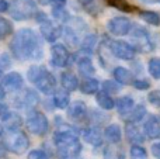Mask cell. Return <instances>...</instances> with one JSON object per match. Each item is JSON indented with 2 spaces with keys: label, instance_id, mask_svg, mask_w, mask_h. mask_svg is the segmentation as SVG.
<instances>
[{
  "label": "cell",
  "instance_id": "ba28073f",
  "mask_svg": "<svg viewBox=\"0 0 160 159\" xmlns=\"http://www.w3.org/2000/svg\"><path fill=\"white\" fill-rule=\"evenodd\" d=\"M110 48L112 51L114 56H117L118 59L131 61L135 56V48L125 41H112L110 44Z\"/></svg>",
  "mask_w": 160,
  "mask_h": 159
},
{
  "label": "cell",
  "instance_id": "8992f818",
  "mask_svg": "<svg viewBox=\"0 0 160 159\" xmlns=\"http://www.w3.org/2000/svg\"><path fill=\"white\" fill-rule=\"evenodd\" d=\"M34 83H35L37 89H38L39 92L45 93V95H49V93H52L56 87V79L52 73L48 72V70L44 68Z\"/></svg>",
  "mask_w": 160,
  "mask_h": 159
},
{
  "label": "cell",
  "instance_id": "c3c4849f",
  "mask_svg": "<svg viewBox=\"0 0 160 159\" xmlns=\"http://www.w3.org/2000/svg\"><path fill=\"white\" fill-rule=\"evenodd\" d=\"M2 134H3V127L0 126V135H2Z\"/></svg>",
  "mask_w": 160,
  "mask_h": 159
},
{
  "label": "cell",
  "instance_id": "f6af8a7d",
  "mask_svg": "<svg viewBox=\"0 0 160 159\" xmlns=\"http://www.w3.org/2000/svg\"><path fill=\"white\" fill-rule=\"evenodd\" d=\"M39 3H42V4H48V3L51 2V0H38Z\"/></svg>",
  "mask_w": 160,
  "mask_h": 159
},
{
  "label": "cell",
  "instance_id": "52a82bcc",
  "mask_svg": "<svg viewBox=\"0 0 160 159\" xmlns=\"http://www.w3.org/2000/svg\"><path fill=\"white\" fill-rule=\"evenodd\" d=\"M107 28L114 35H127L132 30V23L127 17H114L108 21Z\"/></svg>",
  "mask_w": 160,
  "mask_h": 159
},
{
  "label": "cell",
  "instance_id": "7dc6e473",
  "mask_svg": "<svg viewBox=\"0 0 160 159\" xmlns=\"http://www.w3.org/2000/svg\"><path fill=\"white\" fill-rule=\"evenodd\" d=\"M2 80H3V72L0 70V82H2Z\"/></svg>",
  "mask_w": 160,
  "mask_h": 159
},
{
  "label": "cell",
  "instance_id": "8d00e7d4",
  "mask_svg": "<svg viewBox=\"0 0 160 159\" xmlns=\"http://www.w3.org/2000/svg\"><path fill=\"white\" fill-rule=\"evenodd\" d=\"M52 11H53V17L55 18L62 20V21L68 20V11L65 8H52Z\"/></svg>",
  "mask_w": 160,
  "mask_h": 159
},
{
  "label": "cell",
  "instance_id": "603a6c76",
  "mask_svg": "<svg viewBox=\"0 0 160 159\" xmlns=\"http://www.w3.org/2000/svg\"><path fill=\"white\" fill-rule=\"evenodd\" d=\"M98 80L93 78H87L86 80H83V83L80 85V90H82L84 95H94V93L98 90Z\"/></svg>",
  "mask_w": 160,
  "mask_h": 159
},
{
  "label": "cell",
  "instance_id": "484cf974",
  "mask_svg": "<svg viewBox=\"0 0 160 159\" xmlns=\"http://www.w3.org/2000/svg\"><path fill=\"white\" fill-rule=\"evenodd\" d=\"M79 3L88 14H91V16H97V14L101 11L100 3L97 2V0H79Z\"/></svg>",
  "mask_w": 160,
  "mask_h": 159
},
{
  "label": "cell",
  "instance_id": "f1b7e54d",
  "mask_svg": "<svg viewBox=\"0 0 160 159\" xmlns=\"http://www.w3.org/2000/svg\"><path fill=\"white\" fill-rule=\"evenodd\" d=\"M96 42H97V37L94 35V34H90V35H87L84 39H83L82 42V51H84V52H93L94 47H96Z\"/></svg>",
  "mask_w": 160,
  "mask_h": 159
},
{
  "label": "cell",
  "instance_id": "74e56055",
  "mask_svg": "<svg viewBox=\"0 0 160 159\" xmlns=\"http://www.w3.org/2000/svg\"><path fill=\"white\" fill-rule=\"evenodd\" d=\"M133 86L139 90H146V89H149L150 85H149V82L145 80V79H138V80L133 82Z\"/></svg>",
  "mask_w": 160,
  "mask_h": 159
},
{
  "label": "cell",
  "instance_id": "1f68e13d",
  "mask_svg": "<svg viewBox=\"0 0 160 159\" xmlns=\"http://www.w3.org/2000/svg\"><path fill=\"white\" fill-rule=\"evenodd\" d=\"M6 123H7V128L10 130V131H18L20 127H21V118L17 114H11L10 113V115H8V118L6 120Z\"/></svg>",
  "mask_w": 160,
  "mask_h": 159
},
{
  "label": "cell",
  "instance_id": "277c9868",
  "mask_svg": "<svg viewBox=\"0 0 160 159\" xmlns=\"http://www.w3.org/2000/svg\"><path fill=\"white\" fill-rule=\"evenodd\" d=\"M38 21L41 24V34L48 42H55L59 37L62 35V28L58 24H53L45 14L39 13L38 16Z\"/></svg>",
  "mask_w": 160,
  "mask_h": 159
},
{
  "label": "cell",
  "instance_id": "7a4b0ae2",
  "mask_svg": "<svg viewBox=\"0 0 160 159\" xmlns=\"http://www.w3.org/2000/svg\"><path fill=\"white\" fill-rule=\"evenodd\" d=\"M53 141H55V145L58 146V152L62 159H73L82 151V145L78 140V135L69 128L56 131Z\"/></svg>",
  "mask_w": 160,
  "mask_h": 159
},
{
  "label": "cell",
  "instance_id": "60d3db41",
  "mask_svg": "<svg viewBox=\"0 0 160 159\" xmlns=\"http://www.w3.org/2000/svg\"><path fill=\"white\" fill-rule=\"evenodd\" d=\"M52 2V8H65L66 0H51Z\"/></svg>",
  "mask_w": 160,
  "mask_h": 159
},
{
  "label": "cell",
  "instance_id": "30bf717a",
  "mask_svg": "<svg viewBox=\"0 0 160 159\" xmlns=\"http://www.w3.org/2000/svg\"><path fill=\"white\" fill-rule=\"evenodd\" d=\"M51 54H52V64L55 66L59 68H65L70 61V55L69 51L61 44H55L51 49Z\"/></svg>",
  "mask_w": 160,
  "mask_h": 159
},
{
  "label": "cell",
  "instance_id": "d4e9b609",
  "mask_svg": "<svg viewBox=\"0 0 160 159\" xmlns=\"http://www.w3.org/2000/svg\"><path fill=\"white\" fill-rule=\"evenodd\" d=\"M145 115H146V107L141 104V106L133 107V109L128 113V121H129V123H133V124L139 123Z\"/></svg>",
  "mask_w": 160,
  "mask_h": 159
},
{
  "label": "cell",
  "instance_id": "4fadbf2b",
  "mask_svg": "<svg viewBox=\"0 0 160 159\" xmlns=\"http://www.w3.org/2000/svg\"><path fill=\"white\" fill-rule=\"evenodd\" d=\"M125 134H127L128 141H129L131 144H133V145H141V144L145 141L143 134H142L141 130H139L133 123H129L127 126V128H125Z\"/></svg>",
  "mask_w": 160,
  "mask_h": 159
},
{
  "label": "cell",
  "instance_id": "7c38bea8",
  "mask_svg": "<svg viewBox=\"0 0 160 159\" xmlns=\"http://www.w3.org/2000/svg\"><path fill=\"white\" fill-rule=\"evenodd\" d=\"M143 131L145 135L150 140H156V138H160V121L158 117L152 115L149 120L145 123L143 126Z\"/></svg>",
  "mask_w": 160,
  "mask_h": 159
},
{
  "label": "cell",
  "instance_id": "83f0119b",
  "mask_svg": "<svg viewBox=\"0 0 160 159\" xmlns=\"http://www.w3.org/2000/svg\"><path fill=\"white\" fill-rule=\"evenodd\" d=\"M141 18L150 25H159L160 24V14L158 11H142Z\"/></svg>",
  "mask_w": 160,
  "mask_h": 159
},
{
  "label": "cell",
  "instance_id": "d590c367",
  "mask_svg": "<svg viewBox=\"0 0 160 159\" xmlns=\"http://www.w3.org/2000/svg\"><path fill=\"white\" fill-rule=\"evenodd\" d=\"M148 100L155 107H160V90H153L148 95Z\"/></svg>",
  "mask_w": 160,
  "mask_h": 159
},
{
  "label": "cell",
  "instance_id": "e0dca14e",
  "mask_svg": "<svg viewBox=\"0 0 160 159\" xmlns=\"http://www.w3.org/2000/svg\"><path fill=\"white\" fill-rule=\"evenodd\" d=\"M61 83L63 86L65 90L68 92H73V90L78 89L79 86V80L76 78V75H73L72 72H63L61 76Z\"/></svg>",
  "mask_w": 160,
  "mask_h": 159
},
{
  "label": "cell",
  "instance_id": "ab89813d",
  "mask_svg": "<svg viewBox=\"0 0 160 159\" xmlns=\"http://www.w3.org/2000/svg\"><path fill=\"white\" fill-rule=\"evenodd\" d=\"M10 113H8V107L4 103H0V120H7Z\"/></svg>",
  "mask_w": 160,
  "mask_h": 159
},
{
  "label": "cell",
  "instance_id": "44dd1931",
  "mask_svg": "<svg viewBox=\"0 0 160 159\" xmlns=\"http://www.w3.org/2000/svg\"><path fill=\"white\" fill-rule=\"evenodd\" d=\"M78 66H79L80 73H83V75H86V76H91L94 72H96L93 62H91V59L88 58V56L80 58L78 61Z\"/></svg>",
  "mask_w": 160,
  "mask_h": 159
},
{
  "label": "cell",
  "instance_id": "4316f807",
  "mask_svg": "<svg viewBox=\"0 0 160 159\" xmlns=\"http://www.w3.org/2000/svg\"><path fill=\"white\" fill-rule=\"evenodd\" d=\"M107 4H110L111 7L117 8L119 11H124V13H129L133 10V7L127 2V0H105Z\"/></svg>",
  "mask_w": 160,
  "mask_h": 159
},
{
  "label": "cell",
  "instance_id": "bcb514c9",
  "mask_svg": "<svg viewBox=\"0 0 160 159\" xmlns=\"http://www.w3.org/2000/svg\"><path fill=\"white\" fill-rule=\"evenodd\" d=\"M3 97H4V90L0 89V99H3Z\"/></svg>",
  "mask_w": 160,
  "mask_h": 159
},
{
  "label": "cell",
  "instance_id": "9a60e30c",
  "mask_svg": "<svg viewBox=\"0 0 160 159\" xmlns=\"http://www.w3.org/2000/svg\"><path fill=\"white\" fill-rule=\"evenodd\" d=\"M3 85L6 89L8 90H18L22 86V78L20 73L17 72H10L3 78Z\"/></svg>",
  "mask_w": 160,
  "mask_h": 159
},
{
  "label": "cell",
  "instance_id": "5bb4252c",
  "mask_svg": "<svg viewBox=\"0 0 160 159\" xmlns=\"http://www.w3.org/2000/svg\"><path fill=\"white\" fill-rule=\"evenodd\" d=\"M83 138L86 140V142H88L93 146H100L102 144V134L98 128H87L83 131Z\"/></svg>",
  "mask_w": 160,
  "mask_h": 159
},
{
  "label": "cell",
  "instance_id": "ee69618b",
  "mask_svg": "<svg viewBox=\"0 0 160 159\" xmlns=\"http://www.w3.org/2000/svg\"><path fill=\"white\" fill-rule=\"evenodd\" d=\"M143 3H160V0H142Z\"/></svg>",
  "mask_w": 160,
  "mask_h": 159
},
{
  "label": "cell",
  "instance_id": "b9f144b4",
  "mask_svg": "<svg viewBox=\"0 0 160 159\" xmlns=\"http://www.w3.org/2000/svg\"><path fill=\"white\" fill-rule=\"evenodd\" d=\"M152 154L155 158L160 159V142H156L152 145Z\"/></svg>",
  "mask_w": 160,
  "mask_h": 159
},
{
  "label": "cell",
  "instance_id": "cb8c5ba5",
  "mask_svg": "<svg viewBox=\"0 0 160 159\" xmlns=\"http://www.w3.org/2000/svg\"><path fill=\"white\" fill-rule=\"evenodd\" d=\"M70 103V97L68 95V92L65 90H59L53 95V104H55L58 109H66Z\"/></svg>",
  "mask_w": 160,
  "mask_h": 159
},
{
  "label": "cell",
  "instance_id": "d6a6232c",
  "mask_svg": "<svg viewBox=\"0 0 160 159\" xmlns=\"http://www.w3.org/2000/svg\"><path fill=\"white\" fill-rule=\"evenodd\" d=\"M131 158L132 159H148V152L145 151V148H142L141 145H133L131 148Z\"/></svg>",
  "mask_w": 160,
  "mask_h": 159
},
{
  "label": "cell",
  "instance_id": "836d02e7",
  "mask_svg": "<svg viewBox=\"0 0 160 159\" xmlns=\"http://www.w3.org/2000/svg\"><path fill=\"white\" fill-rule=\"evenodd\" d=\"M105 159H124V152L117 148H108L104 152Z\"/></svg>",
  "mask_w": 160,
  "mask_h": 159
},
{
  "label": "cell",
  "instance_id": "ac0fdd59",
  "mask_svg": "<svg viewBox=\"0 0 160 159\" xmlns=\"http://www.w3.org/2000/svg\"><path fill=\"white\" fill-rule=\"evenodd\" d=\"M104 135H105V138H107L111 144H117V142H119V141H121L122 132H121L119 126H117V124H111V126H108L107 128H105Z\"/></svg>",
  "mask_w": 160,
  "mask_h": 159
},
{
  "label": "cell",
  "instance_id": "8fae6325",
  "mask_svg": "<svg viewBox=\"0 0 160 159\" xmlns=\"http://www.w3.org/2000/svg\"><path fill=\"white\" fill-rule=\"evenodd\" d=\"M28 146H30V140H28V137L24 132H18L16 137H13V140L10 142V149L13 152H16V154L25 152L28 149Z\"/></svg>",
  "mask_w": 160,
  "mask_h": 159
},
{
  "label": "cell",
  "instance_id": "6da1fadb",
  "mask_svg": "<svg viewBox=\"0 0 160 159\" xmlns=\"http://www.w3.org/2000/svg\"><path fill=\"white\" fill-rule=\"evenodd\" d=\"M11 52L17 59H41L42 58V47L39 38L32 30L22 28L17 31L11 41Z\"/></svg>",
  "mask_w": 160,
  "mask_h": 159
},
{
  "label": "cell",
  "instance_id": "4dcf8cb0",
  "mask_svg": "<svg viewBox=\"0 0 160 159\" xmlns=\"http://www.w3.org/2000/svg\"><path fill=\"white\" fill-rule=\"evenodd\" d=\"M149 73L155 79H160V58H152L148 64Z\"/></svg>",
  "mask_w": 160,
  "mask_h": 159
},
{
  "label": "cell",
  "instance_id": "7bdbcfd3",
  "mask_svg": "<svg viewBox=\"0 0 160 159\" xmlns=\"http://www.w3.org/2000/svg\"><path fill=\"white\" fill-rule=\"evenodd\" d=\"M8 7H10L8 2H6V0H0V13H3V11H7Z\"/></svg>",
  "mask_w": 160,
  "mask_h": 159
},
{
  "label": "cell",
  "instance_id": "ffe728a7",
  "mask_svg": "<svg viewBox=\"0 0 160 159\" xmlns=\"http://www.w3.org/2000/svg\"><path fill=\"white\" fill-rule=\"evenodd\" d=\"M115 106L118 109L119 114H128L131 110L133 109V99L129 96H124V97H119L115 101Z\"/></svg>",
  "mask_w": 160,
  "mask_h": 159
},
{
  "label": "cell",
  "instance_id": "7402d4cb",
  "mask_svg": "<svg viewBox=\"0 0 160 159\" xmlns=\"http://www.w3.org/2000/svg\"><path fill=\"white\" fill-rule=\"evenodd\" d=\"M97 103H98V106L104 110H111L115 107V101L112 100V97H111L107 92L97 93Z\"/></svg>",
  "mask_w": 160,
  "mask_h": 159
},
{
  "label": "cell",
  "instance_id": "d6986e66",
  "mask_svg": "<svg viewBox=\"0 0 160 159\" xmlns=\"http://www.w3.org/2000/svg\"><path fill=\"white\" fill-rule=\"evenodd\" d=\"M114 78L121 85H129L131 82H132V75H131V72L127 68H122V66H117L115 69H114Z\"/></svg>",
  "mask_w": 160,
  "mask_h": 159
},
{
  "label": "cell",
  "instance_id": "f35d334b",
  "mask_svg": "<svg viewBox=\"0 0 160 159\" xmlns=\"http://www.w3.org/2000/svg\"><path fill=\"white\" fill-rule=\"evenodd\" d=\"M28 159H48V155L45 154L44 151H32L30 152V155H28Z\"/></svg>",
  "mask_w": 160,
  "mask_h": 159
},
{
  "label": "cell",
  "instance_id": "5b68a950",
  "mask_svg": "<svg viewBox=\"0 0 160 159\" xmlns=\"http://www.w3.org/2000/svg\"><path fill=\"white\" fill-rule=\"evenodd\" d=\"M27 128L34 135H44L47 134L48 128H49V123L45 114L39 111H34L30 117L27 118Z\"/></svg>",
  "mask_w": 160,
  "mask_h": 159
},
{
  "label": "cell",
  "instance_id": "f546056e",
  "mask_svg": "<svg viewBox=\"0 0 160 159\" xmlns=\"http://www.w3.org/2000/svg\"><path fill=\"white\" fill-rule=\"evenodd\" d=\"M13 31V25L10 24L7 18L0 17V39H4L6 37H8Z\"/></svg>",
  "mask_w": 160,
  "mask_h": 159
},
{
  "label": "cell",
  "instance_id": "9c48e42d",
  "mask_svg": "<svg viewBox=\"0 0 160 159\" xmlns=\"http://www.w3.org/2000/svg\"><path fill=\"white\" fill-rule=\"evenodd\" d=\"M132 39L135 42V47L141 49L142 52H148L152 49V41H150V35L145 28L135 27L132 31Z\"/></svg>",
  "mask_w": 160,
  "mask_h": 159
},
{
  "label": "cell",
  "instance_id": "e575fe53",
  "mask_svg": "<svg viewBox=\"0 0 160 159\" xmlns=\"http://www.w3.org/2000/svg\"><path fill=\"white\" fill-rule=\"evenodd\" d=\"M102 87H104V92L107 93H117L119 90V85L115 80H105L102 83Z\"/></svg>",
  "mask_w": 160,
  "mask_h": 159
},
{
  "label": "cell",
  "instance_id": "3957f363",
  "mask_svg": "<svg viewBox=\"0 0 160 159\" xmlns=\"http://www.w3.org/2000/svg\"><path fill=\"white\" fill-rule=\"evenodd\" d=\"M8 10L14 20H27L35 11V3L34 0H11Z\"/></svg>",
  "mask_w": 160,
  "mask_h": 159
},
{
  "label": "cell",
  "instance_id": "2e32d148",
  "mask_svg": "<svg viewBox=\"0 0 160 159\" xmlns=\"http://www.w3.org/2000/svg\"><path fill=\"white\" fill-rule=\"evenodd\" d=\"M86 115H87V107H86V104L83 101L78 100L75 103H72V106L69 107V117L73 118V120L80 121Z\"/></svg>",
  "mask_w": 160,
  "mask_h": 159
}]
</instances>
